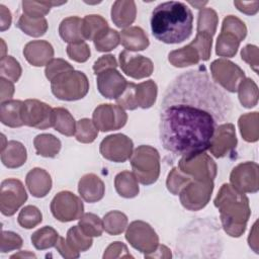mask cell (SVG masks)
<instances>
[{
	"mask_svg": "<svg viewBox=\"0 0 259 259\" xmlns=\"http://www.w3.org/2000/svg\"><path fill=\"white\" fill-rule=\"evenodd\" d=\"M99 93L108 99L118 98L125 89L127 82L116 69H107L96 75Z\"/></svg>",
	"mask_w": 259,
	"mask_h": 259,
	"instance_id": "e0dca14e",
	"label": "cell"
},
{
	"mask_svg": "<svg viewBox=\"0 0 259 259\" xmlns=\"http://www.w3.org/2000/svg\"><path fill=\"white\" fill-rule=\"evenodd\" d=\"M237 91L239 94V100L244 107L251 108L257 104L258 87L252 79L245 78L242 80L238 86Z\"/></svg>",
	"mask_w": 259,
	"mask_h": 259,
	"instance_id": "d590c367",
	"label": "cell"
},
{
	"mask_svg": "<svg viewBox=\"0 0 259 259\" xmlns=\"http://www.w3.org/2000/svg\"><path fill=\"white\" fill-rule=\"evenodd\" d=\"M243 39L231 30L221 29V33L217 39L215 53L220 57L232 58L237 54L240 42Z\"/></svg>",
	"mask_w": 259,
	"mask_h": 259,
	"instance_id": "484cf974",
	"label": "cell"
},
{
	"mask_svg": "<svg viewBox=\"0 0 259 259\" xmlns=\"http://www.w3.org/2000/svg\"><path fill=\"white\" fill-rule=\"evenodd\" d=\"M236 146L235 125L231 122H226L217 127L208 150L214 157L222 158L233 151Z\"/></svg>",
	"mask_w": 259,
	"mask_h": 259,
	"instance_id": "ac0fdd59",
	"label": "cell"
},
{
	"mask_svg": "<svg viewBox=\"0 0 259 259\" xmlns=\"http://www.w3.org/2000/svg\"><path fill=\"white\" fill-rule=\"evenodd\" d=\"M78 191L80 196L89 203L99 201L105 193V185L103 181L95 174L88 173L82 176L78 183Z\"/></svg>",
	"mask_w": 259,
	"mask_h": 259,
	"instance_id": "ffe728a7",
	"label": "cell"
},
{
	"mask_svg": "<svg viewBox=\"0 0 259 259\" xmlns=\"http://www.w3.org/2000/svg\"><path fill=\"white\" fill-rule=\"evenodd\" d=\"M52 123L53 127L58 131L60 134L65 135L67 137H71L75 135L76 132V122L73 115L63 107L53 108L52 115Z\"/></svg>",
	"mask_w": 259,
	"mask_h": 259,
	"instance_id": "f1b7e54d",
	"label": "cell"
},
{
	"mask_svg": "<svg viewBox=\"0 0 259 259\" xmlns=\"http://www.w3.org/2000/svg\"><path fill=\"white\" fill-rule=\"evenodd\" d=\"M75 138L78 142L89 144L92 143L98 136V128L93 120L89 118H82L76 122Z\"/></svg>",
	"mask_w": 259,
	"mask_h": 259,
	"instance_id": "ee69618b",
	"label": "cell"
},
{
	"mask_svg": "<svg viewBox=\"0 0 259 259\" xmlns=\"http://www.w3.org/2000/svg\"><path fill=\"white\" fill-rule=\"evenodd\" d=\"M36 154L46 158L56 157L61 150V141L51 134L37 135L33 140Z\"/></svg>",
	"mask_w": 259,
	"mask_h": 259,
	"instance_id": "f546056e",
	"label": "cell"
},
{
	"mask_svg": "<svg viewBox=\"0 0 259 259\" xmlns=\"http://www.w3.org/2000/svg\"><path fill=\"white\" fill-rule=\"evenodd\" d=\"M213 202L214 206L219 208L225 232L231 237L243 235L251 214L249 199L245 193L239 192L231 184L225 183Z\"/></svg>",
	"mask_w": 259,
	"mask_h": 259,
	"instance_id": "3957f363",
	"label": "cell"
},
{
	"mask_svg": "<svg viewBox=\"0 0 259 259\" xmlns=\"http://www.w3.org/2000/svg\"><path fill=\"white\" fill-rule=\"evenodd\" d=\"M133 258L134 256L132 254H130L127 247L122 243V242H113L111 243L105 250L104 254H103V258Z\"/></svg>",
	"mask_w": 259,
	"mask_h": 259,
	"instance_id": "db71d44e",
	"label": "cell"
},
{
	"mask_svg": "<svg viewBox=\"0 0 259 259\" xmlns=\"http://www.w3.org/2000/svg\"><path fill=\"white\" fill-rule=\"evenodd\" d=\"M0 30L4 31L10 27L11 21H12V16L10 10L4 6L3 4H0Z\"/></svg>",
	"mask_w": 259,
	"mask_h": 259,
	"instance_id": "94428289",
	"label": "cell"
},
{
	"mask_svg": "<svg viewBox=\"0 0 259 259\" xmlns=\"http://www.w3.org/2000/svg\"><path fill=\"white\" fill-rule=\"evenodd\" d=\"M108 27L107 21L100 15H86L82 19V34L84 39L93 40L95 36L103 29Z\"/></svg>",
	"mask_w": 259,
	"mask_h": 259,
	"instance_id": "8d00e7d4",
	"label": "cell"
},
{
	"mask_svg": "<svg viewBox=\"0 0 259 259\" xmlns=\"http://www.w3.org/2000/svg\"><path fill=\"white\" fill-rule=\"evenodd\" d=\"M93 42L98 52H109L119 45L120 34L115 29L106 27L95 36Z\"/></svg>",
	"mask_w": 259,
	"mask_h": 259,
	"instance_id": "f35d334b",
	"label": "cell"
},
{
	"mask_svg": "<svg viewBox=\"0 0 259 259\" xmlns=\"http://www.w3.org/2000/svg\"><path fill=\"white\" fill-rule=\"evenodd\" d=\"M59 237L58 232L54 228L46 226L38 229L31 235V243L35 249L46 250L55 247Z\"/></svg>",
	"mask_w": 259,
	"mask_h": 259,
	"instance_id": "e575fe53",
	"label": "cell"
},
{
	"mask_svg": "<svg viewBox=\"0 0 259 259\" xmlns=\"http://www.w3.org/2000/svg\"><path fill=\"white\" fill-rule=\"evenodd\" d=\"M53 108L37 99H26L21 107V118L27 126L46 130L53 126Z\"/></svg>",
	"mask_w": 259,
	"mask_h": 259,
	"instance_id": "7c38bea8",
	"label": "cell"
},
{
	"mask_svg": "<svg viewBox=\"0 0 259 259\" xmlns=\"http://www.w3.org/2000/svg\"><path fill=\"white\" fill-rule=\"evenodd\" d=\"M36 258V256H35V254H33V253H30V252H28V251H20L19 253H16V254H14V255H12L10 258Z\"/></svg>",
	"mask_w": 259,
	"mask_h": 259,
	"instance_id": "e7e4bbea",
	"label": "cell"
},
{
	"mask_svg": "<svg viewBox=\"0 0 259 259\" xmlns=\"http://www.w3.org/2000/svg\"><path fill=\"white\" fill-rule=\"evenodd\" d=\"M51 211L58 221L67 223L80 219L84 212V205L74 193L61 191L52 199Z\"/></svg>",
	"mask_w": 259,
	"mask_h": 259,
	"instance_id": "ba28073f",
	"label": "cell"
},
{
	"mask_svg": "<svg viewBox=\"0 0 259 259\" xmlns=\"http://www.w3.org/2000/svg\"><path fill=\"white\" fill-rule=\"evenodd\" d=\"M191 5H193L194 7H197V8H202L203 5H205L207 2H189Z\"/></svg>",
	"mask_w": 259,
	"mask_h": 259,
	"instance_id": "03108f58",
	"label": "cell"
},
{
	"mask_svg": "<svg viewBox=\"0 0 259 259\" xmlns=\"http://www.w3.org/2000/svg\"><path fill=\"white\" fill-rule=\"evenodd\" d=\"M78 226L86 236L91 238L101 236L104 230L102 220L92 212L83 213L79 220Z\"/></svg>",
	"mask_w": 259,
	"mask_h": 259,
	"instance_id": "60d3db41",
	"label": "cell"
},
{
	"mask_svg": "<svg viewBox=\"0 0 259 259\" xmlns=\"http://www.w3.org/2000/svg\"><path fill=\"white\" fill-rule=\"evenodd\" d=\"M134 150L133 141L122 134L107 136L100 143L99 151L106 160L122 163L132 157Z\"/></svg>",
	"mask_w": 259,
	"mask_h": 259,
	"instance_id": "5bb4252c",
	"label": "cell"
},
{
	"mask_svg": "<svg viewBox=\"0 0 259 259\" xmlns=\"http://www.w3.org/2000/svg\"><path fill=\"white\" fill-rule=\"evenodd\" d=\"M258 165L255 162H244L237 165L231 172L232 186L242 193H256L259 189Z\"/></svg>",
	"mask_w": 259,
	"mask_h": 259,
	"instance_id": "9a60e30c",
	"label": "cell"
},
{
	"mask_svg": "<svg viewBox=\"0 0 259 259\" xmlns=\"http://www.w3.org/2000/svg\"><path fill=\"white\" fill-rule=\"evenodd\" d=\"M234 5L237 7L239 11L248 15H253V14H256L258 11L259 2L258 1H254V2L234 1Z\"/></svg>",
	"mask_w": 259,
	"mask_h": 259,
	"instance_id": "91938a15",
	"label": "cell"
},
{
	"mask_svg": "<svg viewBox=\"0 0 259 259\" xmlns=\"http://www.w3.org/2000/svg\"><path fill=\"white\" fill-rule=\"evenodd\" d=\"M42 221V214L40 210L34 205L24 206L18 214L17 222L19 226L24 229H32L40 224Z\"/></svg>",
	"mask_w": 259,
	"mask_h": 259,
	"instance_id": "f6af8a7d",
	"label": "cell"
},
{
	"mask_svg": "<svg viewBox=\"0 0 259 259\" xmlns=\"http://www.w3.org/2000/svg\"><path fill=\"white\" fill-rule=\"evenodd\" d=\"M92 120L101 132L116 131L121 128L127 120V114L119 105L105 103L95 108Z\"/></svg>",
	"mask_w": 259,
	"mask_h": 259,
	"instance_id": "4fadbf2b",
	"label": "cell"
},
{
	"mask_svg": "<svg viewBox=\"0 0 259 259\" xmlns=\"http://www.w3.org/2000/svg\"><path fill=\"white\" fill-rule=\"evenodd\" d=\"M212 190L213 181H199L192 179L180 191V202L189 210H199L209 201Z\"/></svg>",
	"mask_w": 259,
	"mask_h": 259,
	"instance_id": "30bf717a",
	"label": "cell"
},
{
	"mask_svg": "<svg viewBox=\"0 0 259 259\" xmlns=\"http://www.w3.org/2000/svg\"><path fill=\"white\" fill-rule=\"evenodd\" d=\"M189 45L197 51L200 60L207 61L209 59L212 45V36L210 34L205 32H196L195 38Z\"/></svg>",
	"mask_w": 259,
	"mask_h": 259,
	"instance_id": "c3c4849f",
	"label": "cell"
},
{
	"mask_svg": "<svg viewBox=\"0 0 259 259\" xmlns=\"http://www.w3.org/2000/svg\"><path fill=\"white\" fill-rule=\"evenodd\" d=\"M116 192L124 198H133L139 194L138 179L133 172L127 170L119 172L114 179Z\"/></svg>",
	"mask_w": 259,
	"mask_h": 259,
	"instance_id": "83f0119b",
	"label": "cell"
},
{
	"mask_svg": "<svg viewBox=\"0 0 259 259\" xmlns=\"http://www.w3.org/2000/svg\"><path fill=\"white\" fill-rule=\"evenodd\" d=\"M82 19L78 16H70L62 20L59 26L60 36L69 44L84 41L82 34Z\"/></svg>",
	"mask_w": 259,
	"mask_h": 259,
	"instance_id": "4316f807",
	"label": "cell"
},
{
	"mask_svg": "<svg viewBox=\"0 0 259 259\" xmlns=\"http://www.w3.org/2000/svg\"><path fill=\"white\" fill-rule=\"evenodd\" d=\"M22 243V239L16 233L10 231H2L0 251L1 253H7L13 250L20 249Z\"/></svg>",
	"mask_w": 259,
	"mask_h": 259,
	"instance_id": "816d5d0a",
	"label": "cell"
},
{
	"mask_svg": "<svg viewBox=\"0 0 259 259\" xmlns=\"http://www.w3.org/2000/svg\"><path fill=\"white\" fill-rule=\"evenodd\" d=\"M178 169L192 179L199 181H213L217 176V165L205 152L182 157L179 161Z\"/></svg>",
	"mask_w": 259,
	"mask_h": 259,
	"instance_id": "8992f818",
	"label": "cell"
},
{
	"mask_svg": "<svg viewBox=\"0 0 259 259\" xmlns=\"http://www.w3.org/2000/svg\"><path fill=\"white\" fill-rule=\"evenodd\" d=\"M239 127L243 139L247 142L253 143L258 141V112H249L243 114L239 118Z\"/></svg>",
	"mask_w": 259,
	"mask_h": 259,
	"instance_id": "d6a6232c",
	"label": "cell"
},
{
	"mask_svg": "<svg viewBox=\"0 0 259 259\" xmlns=\"http://www.w3.org/2000/svg\"><path fill=\"white\" fill-rule=\"evenodd\" d=\"M23 55L30 65L41 67L53 60L54 49L47 40H32L25 45Z\"/></svg>",
	"mask_w": 259,
	"mask_h": 259,
	"instance_id": "d6986e66",
	"label": "cell"
},
{
	"mask_svg": "<svg viewBox=\"0 0 259 259\" xmlns=\"http://www.w3.org/2000/svg\"><path fill=\"white\" fill-rule=\"evenodd\" d=\"M137 7L132 0H117L111 8V19L113 23L120 28L130 26L136 19Z\"/></svg>",
	"mask_w": 259,
	"mask_h": 259,
	"instance_id": "7402d4cb",
	"label": "cell"
},
{
	"mask_svg": "<svg viewBox=\"0 0 259 259\" xmlns=\"http://www.w3.org/2000/svg\"><path fill=\"white\" fill-rule=\"evenodd\" d=\"M117 61L112 55H104L101 56L97 61H95L93 65V71L97 75L100 72L107 69H116Z\"/></svg>",
	"mask_w": 259,
	"mask_h": 259,
	"instance_id": "9f6ffc18",
	"label": "cell"
},
{
	"mask_svg": "<svg viewBox=\"0 0 259 259\" xmlns=\"http://www.w3.org/2000/svg\"><path fill=\"white\" fill-rule=\"evenodd\" d=\"M125 239L138 251L145 255L155 252L159 246V238L154 229L143 221L130 224L125 232Z\"/></svg>",
	"mask_w": 259,
	"mask_h": 259,
	"instance_id": "52a82bcc",
	"label": "cell"
},
{
	"mask_svg": "<svg viewBox=\"0 0 259 259\" xmlns=\"http://www.w3.org/2000/svg\"><path fill=\"white\" fill-rule=\"evenodd\" d=\"M21 66L12 56H5L0 61L1 77L6 78L12 82H17L21 76Z\"/></svg>",
	"mask_w": 259,
	"mask_h": 259,
	"instance_id": "7dc6e473",
	"label": "cell"
},
{
	"mask_svg": "<svg viewBox=\"0 0 259 259\" xmlns=\"http://www.w3.org/2000/svg\"><path fill=\"white\" fill-rule=\"evenodd\" d=\"M27 158L25 147L18 141H9L1 150V161L7 168H18L22 166Z\"/></svg>",
	"mask_w": 259,
	"mask_h": 259,
	"instance_id": "cb8c5ba5",
	"label": "cell"
},
{
	"mask_svg": "<svg viewBox=\"0 0 259 259\" xmlns=\"http://www.w3.org/2000/svg\"><path fill=\"white\" fill-rule=\"evenodd\" d=\"M256 228H257V222L254 224L253 226V232H250V236L248 238V242H249V246L256 252L258 253V248H257V232H256Z\"/></svg>",
	"mask_w": 259,
	"mask_h": 259,
	"instance_id": "be15d7a7",
	"label": "cell"
},
{
	"mask_svg": "<svg viewBox=\"0 0 259 259\" xmlns=\"http://www.w3.org/2000/svg\"><path fill=\"white\" fill-rule=\"evenodd\" d=\"M153 35L164 44H179L187 39L193 28V14L182 2L168 1L156 6L151 15Z\"/></svg>",
	"mask_w": 259,
	"mask_h": 259,
	"instance_id": "7a4b0ae2",
	"label": "cell"
},
{
	"mask_svg": "<svg viewBox=\"0 0 259 259\" xmlns=\"http://www.w3.org/2000/svg\"><path fill=\"white\" fill-rule=\"evenodd\" d=\"M0 100L1 103L7 100H10L11 97L13 96L14 93V85L12 83V81L0 77Z\"/></svg>",
	"mask_w": 259,
	"mask_h": 259,
	"instance_id": "680465c9",
	"label": "cell"
},
{
	"mask_svg": "<svg viewBox=\"0 0 259 259\" xmlns=\"http://www.w3.org/2000/svg\"><path fill=\"white\" fill-rule=\"evenodd\" d=\"M26 199L27 193L20 180L8 178L2 181L0 187V210L2 214L13 215Z\"/></svg>",
	"mask_w": 259,
	"mask_h": 259,
	"instance_id": "9c48e42d",
	"label": "cell"
},
{
	"mask_svg": "<svg viewBox=\"0 0 259 259\" xmlns=\"http://www.w3.org/2000/svg\"><path fill=\"white\" fill-rule=\"evenodd\" d=\"M158 88L157 84L153 80L144 81L142 83L136 84L135 95H136V102L138 107L141 108H149L151 107L157 97Z\"/></svg>",
	"mask_w": 259,
	"mask_h": 259,
	"instance_id": "4dcf8cb0",
	"label": "cell"
},
{
	"mask_svg": "<svg viewBox=\"0 0 259 259\" xmlns=\"http://www.w3.org/2000/svg\"><path fill=\"white\" fill-rule=\"evenodd\" d=\"M218 23L219 17L217 12L211 8H202L198 13L197 32H205L213 36Z\"/></svg>",
	"mask_w": 259,
	"mask_h": 259,
	"instance_id": "7bdbcfd3",
	"label": "cell"
},
{
	"mask_svg": "<svg viewBox=\"0 0 259 259\" xmlns=\"http://www.w3.org/2000/svg\"><path fill=\"white\" fill-rule=\"evenodd\" d=\"M56 249L57 251L64 257V258H68V259H74V258H78L79 257V252L75 251L66 241L65 238L63 237H59L58 242L56 244Z\"/></svg>",
	"mask_w": 259,
	"mask_h": 259,
	"instance_id": "6f0895ef",
	"label": "cell"
},
{
	"mask_svg": "<svg viewBox=\"0 0 259 259\" xmlns=\"http://www.w3.org/2000/svg\"><path fill=\"white\" fill-rule=\"evenodd\" d=\"M119 66L123 73L134 79L149 77L154 70V65L150 59L126 50L119 53Z\"/></svg>",
	"mask_w": 259,
	"mask_h": 259,
	"instance_id": "2e32d148",
	"label": "cell"
},
{
	"mask_svg": "<svg viewBox=\"0 0 259 259\" xmlns=\"http://www.w3.org/2000/svg\"><path fill=\"white\" fill-rule=\"evenodd\" d=\"M66 2H54V1H22L23 14L31 18H44L53 6L62 5Z\"/></svg>",
	"mask_w": 259,
	"mask_h": 259,
	"instance_id": "ab89813d",
	"label": "cell"
},
{
	"mask_svg": "<svg viewBox=\"0 0 259 259\" xmlns=\"http://www.w3.org/2000/svg\"><path fill=\"white\" fill-rule=\"evenodd\" d=\"M135 89H136V84L135 83H127L125 89L121 93V95L116 98V103L123 109H130L134 110L138 108L137 102H136V95H135Z\"/></svg>",
	"mask_w": 259,
	"mask_h": 259,
	"instance_id": "f5cc1de1",
	"label": "cell"
},
{
	"mask_svg": "<svg viewBox=\"0 0 259 259\" xmlns=\"http://www.w3.org/2000/svg\"><path fill=\"white\" fill-rule=\"evenodd\" d=\"M233 102L204 66L183 72L167 87L160 108V140L182 157L208 150L217 127L229 121Z\"/></svg>",
	"mask_w": 259,
	"mask_h": 259,
	"instance_id": "6da1fadb",
	"label": "cell"
},
{
	"mask_svg": "<svg viewBox=\"0 0 259 259\" xmlns=\"http://www.w3.org/2000/svg\"><path fill=\"white\" fill-rule=\"evenodd\" d=\"M67 54L71 60L78 63H84L90 57V49L85 41L69 44L67 47Z\"/></svg>",
	"mask_w": 259,
	"mask_h": 259,
	"instance_id": "681fc988",
	"label": "cell"
},
{
	"mask_svg": "<svg viewBox=\"0 0 259 259\" xmlns=\"http://www.w3.org/2000/svg\"><path fill=\"white\" fill-rule=\"evenodd\" d=\"M168 60L174 67L182 68L197 64L200 58L197 51L190 45H187L181 49L169 53Z\"/></svg>",
	"mask_w": 259,
	"mask_h": 259,
	"instance_id": "1f68e13d",
	"label": "cell"
},
{
	"mask_svg": "<svg viewBox=\"0 0 259 259\" xmlns=\"http://www.w3.org/2000/svg\"><path fill=\"white\" fill-rule=\"evenodd\" d=\"M51 89L52 93L61 100H79L88 93L89 81L83 72L72 70L53 79Z\"/></svg>",
	"mask_w": 259,
	"mask_h": 259,
	"instance_id": "5b68a950",
	"label": "cell"
},
{
	"mask_svg": "<svg viewBox=\"0 0 259 259\" xmlns=\"http://www.w3.org/2000/svg\"><path fill=\"white\" fill-rule=\"evenodd\" d=\"M25 183L32 196L45 197L52 188V178L50 174L41 168L31 169L25 177Z\"/></svg>",
	"mask_w": 259,
	"mask_h": 259,
	"instance_id": "44dd1931",
	"label": "cell"
},
{
	"mask_svg": "<svg viewBox=\"0 0 259 259\" xmlns=\"http://www.w3.org/2000/svg\"><path fill=\"white\" fill-rule=\"evenodd\" d=\"M242 60L248 63L251 68L258 72V48L254 45H247L241 51Z\"/></svg>",
	"mask_w": 259,
	"mask_h": 259,
	"instance_id": "11a10c76",
	"label": "cell"
},
{
	"mask_svg": "<svg viewBox=\"0 0 259 259\" xmlns=\"http://www.w3.org/2000/svg\"><path fill=\"white\" fill-rule=\"evenodd\" d=\"M103 229L109 235H119L121 234L127 226V217L118 210H111L107 212L103 220Z\"/></svg>",
	"mask_w": 259,
	"mask_h": 259,
	"instance_id": "74e56055",
	"label": "cell"
},
{
	"mask_svg": "<svg viewBox=\"0 0 259 259\" xmlns=\"http://www.w3.org/2000/svg\"><path fill=\"white\" fill-rule=\"evenodd\" d=\"M23 101L21 100H7L1 103L0 106V120L4 125L10 127H20L23 125L21 118V107Z\"/></svg>",
	"mask_w": 259,
	"mask_h": 259,
	"instance_id": "d4e9b609",
	"label": "cell"
},
{
	"mask_svg": "<svg viewBox=\"0 0 259 259\" xmlns=\"http://www.w3.org/2000/svg\"><path fill=\"white\" fill-rule=\"evenodd\" d=\"M171 252L165 245H159L155 252L145 255V258H171Z\"/></svg>",
	"mask_w": 259,
	"mask_h": 259,
	"instance_id": "6125c7cd",
	"label": "cell"
},
{
	"mask_svg": "<svg viewBox=\"0 0 259 259\" xmlns=\"http://www.w3.org/2000/svg\"><path fill=\"white\" fill-rule=\"evenodd\" d=\"M0 40H1V45H2V54H1V58H3V57H5V56H4V52L6 51V49H5V42H4V39H3V38H1Z\"/></svg>",
	"mask_w": 259,
	"mask_h": 259,
	"instance_id": "003e7915",
	"label": "cell"
},
{
	"mask_svg": "<svg viewBox=\"0 0 259 259\" xmlns=\"http://www.w3.org/2000/svg\"><path fill=\"white\" fill-rule=\"evenodd\" d=\"M66 241L77 252L87 251L93 243L92 238L86 236L79 226H73L68 230Z\"/></svg>",
	"mask_w": 259,
	"mask_h": 259,
	"instance_id": "b9f144b4",
	"label": "cell"
},
{
	"mask_svg": "<svg viewBox=\"0 0 259 259\" xmlns=\"http://www.w3.org/2000/svg\"><path fill=\"white\" fill-rule=\"evenodd\" d=\"M16 26L24 33L30 36L38 37L46 33L48 30V22L46 18H31L25 14L20 15Z\"/></svg>",
	"mask_w": 259,
	"mask_h": 259,
	"instance_id": "836d02e7",
	"label": "cell"
},
{
	"mask_svg": "<svg viewBox=\"0 0 259 259\" xmlns=\"http://www.w3.org/2000/svg\"><path fill=\"white\" fill-rule=\"evenodd\" d=\"M131 165L133 173L143 185H151L160 175V155L151 146H139L132 154Z\"/></svg>",
	"mask_w": 259,
	"mask_h": 259,
	"instance_id": "277c9868",
	"label": "cell"
},
{
	"mask_svg": "<svg viewBox=\"0 0 259 259\" xmlns=\"http://www.w3.org/2000/svg\"><path fill=\"white\" fill-rule=\"evenodd\" d=\"M120 42L126 51H144L150 45L149 38L143 28L139 26H130L120 33Z\"/></svg>",
	"mask_w": 259,
	"mask_h": 259,
	"instance_id": "603a6c76",
	"label": "cell"
},
{
	"mask_svg": "<svg viewBox=\"0 0 259 259\" xmlns=\"http://www.w3.org/2000/svg\"><path fill=\"white\" fill-rule=\"evenodd\" d=\"M72 70H74L73 66L70 65L67 61H65L63 59H53L46 66L45 74H46L47 79L49 81H52L53 79H55L57 76L61 75L62 73L72 71Z\"/></svg>",
	"mask_w": 259,
	"mask_h": 259,
	"instance_id": "f907efd6",
	"label": "cell"
},
{
	"mask_svg": "<svg viewBox=\"0 0 259 259\" xmlns=\"http://www.w3.org/2000/svg\"><path fill=\"white\" fill-rule=\"evenodd\" d=\"M192 180V178L183 173L178 168H173L168 174V178L166 181L167 189L174 195H178L180 191Z\"/></svg>",
	"mask_w": 259,
	"mask_h": 259,
	"instance_id": "bcb514c9",
	"label": "cell"
},
{
	"mask_svg": "<svg viewBox=\"0 0 259 259\" xmlns=\"http://www.w3.org/2000/svg\"><path fill=\"white\" fill-rule=\"evenodd\" d=\"M212 80L230 92H236L239 84L245 79L244 71L229 60L219 59L210 64Z\"/></svg>",
	"mask_w": 259,
	"mask_h": 259,
	"instance_id": "8fae6325",
	"label": "cell"
}]
</instances>
